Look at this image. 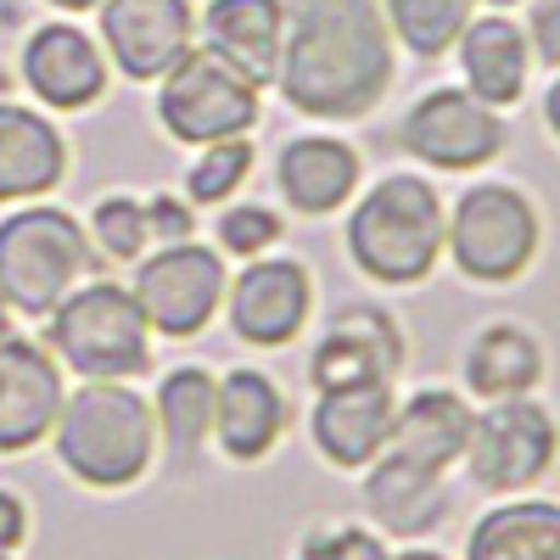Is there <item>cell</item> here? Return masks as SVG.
Returning <instances> with one entry per match:
<instances>
[{
    "label": "cell",
    "instance_id": "obj_40",
    "mask_svg": "<svg viewBox=\"0 0 560 560\" xmlns=\"http://www.w3.org/2000/svg\"><path fill=\"white\" fill-rule=\"evenodd\" d=\"M0 560H12V555H0Z\"/></svg>",
    "mask_w": 560,
    "mask_h": 560
},
{
    "label": "cell",
    "instance_id": "obj_19",
    "mask_svg": "<svg viewBox=\"0 0 560 560\" xmlns=\"http://www.w3.org/2000/svg\"><path fill=\"white\" fill-rule=\"evenodd\" d=\"M359 168L364 163H359V152L348 147V140H337V135H298L275 158V185H280V197H287L292 213L325 219V213H337L359 191Z\"/></svg>",
    "mask_w": 560,
    "mask_h": 560
},
{
    "label": "cell",
    "instance_id": "obj_35",
    "mask_svg": "<svg viewBox=\"0 0 560 560\" xmlns=\"http://www.w3.org/2000/svg\"><path fill=\"white\" fill-rule=\"evenodd\" d=\"M544 124H549L555 147H560V68H555V79H549V90H544Z\"/></svg>",
    "mask_w": 560,
    "mask_h": 560
},
{
    "label": "cell",
    "instance_id": "obj_10",
    "mask_svg": "<svg viewBox=\"0 0 560 560\" xmlns=\"http://www.w3.org/2000/svg\"><path fill=\"white\" fill-rule=\"evenodd\" d=\"M560 454V427L555 415L527 393V398H499L471 420V443H465V471L488 493H527L533 482L549 477Z\"/></svg>",
    "mask_w": 560,
    "mask_h": 560
},
{
    "label": "cell",
    "instance_id": "obj_39",
    "mask_svg": "<svg viewBox=\"0 0 560 560\" xmlns=\"http://www.w3.org/2000/svg\"><path fill=\"white\" fill-rule=\"evenodd\" d=\"M477 7H493V12H504V7H527V0H477Z\"/></svg>",
    "mask_w": 560,
    "mask_h": 560
},
{
    "label": "cell",
    "instance_id": "obj_8",
    "mask_svg": "<svg viewBox=\"0 0 560 560\" xmlns=\"http://www.w3.org/2000/svg\"><path fill=\"white\" fill-rule=\"evenodd\" d=\"M129 292L147 314V325L158 337H202L208 319L224 308V292H230V275H224V258L219 247H202V242H168L158 253H147L135 264V280Z\"/></svg>",
    "mask_w": 560,
    "mask_h": 560
},
{
    "label": "cell",
    "instance_id": "obj_30",
    "mask_svg": "<svg viewBox=\"0 0 560 560\" xmlns=\"http://www.w3.org/2000/svg\"><path fill=\"white\" fill-rule=\"evenodd\" d=\"M219 253H236V258H264L275 242H280V213L264 208V202H224L219 213Z\"/></svg>",
    "mask_w": 560,
    "mask_h": 560
},
{
    "label": "cell",
    "instance_id": "obj_34",
    "mask_svg": "<svg viewBox=\"0 0 560 560\" xmlns=\"http://www.w3.org/2000/svg\"><path fill=\"white\" fill-rule=\"evenodd\" d=\"M337 560H387V544L364 527H337Z\"/></svg>",
    "mask_w": 560,
    "mask_h": 560
},
{
    "label": "cell",
    "instance_id": "obj_3",
    "mask_svg": "<svg viewBox=\"0 0 560 560\" xmlns=\"http://www.w3.org/2000/svg\"><path fill=\"white\" fill-rule=\"evenodd\" d=\"M57 459L84 488H129L152 471L158 454V415L124 382H84L62 398L57 415Z\"/></svg>",
    "mask_w": 560,
    "mask_h": 560
},
{
    "label": "cell",
    "instance_id": "obj_13",
    "mask_svg": "<svg viewBox=\"0 0 560 560\" xmlns=\"http://www.w3.org/2000/svg\"><path fill=\"white\" fill-rule=\"evenodd\" d=\"M230 331L247 348H287L314 314V275L298 258H253L230 280Z\"/></svg>",
    "mask_w": 560,
    "mask_h": 560
},
{
    "label": "cell",
    "instance_id": "obj_28",
    "mask_svg": "<svg viewBox=\"0 0 560 560\" xmlns=\"http://www.w3.org/2000/svg\"><path fill=\"white\" fill-rule=\"evenodd\" d=\"M253 174V140H213V147H197V163L185 174V202L197 208H224L230 197L247 185Z\"/></svg>",
    "mask_w": 560,
    "mask_h": 560
},
{
    "label": "cell",
    "instance_id": "obj_29",
    "mask_svg": "<svg viewBox=\"0 0 560 560\" xmlns=\"http://www.w3.org/2000/svg\"><path fill=\"white\" fill-rule=\"evenodd\" d=\"M84 230H90V247H96L102 258H113V264H140L147 258V242H152L147 202H135V197L96 202V213H90Z\"/></svg>",
    "mask_w": 560,
    "mask_h": 560
},
{
    "label": "cell",
    "instance_id": "obj_24",
    "mask_svg": "<svg viewBox=\"0 0 560 560\" xmlns=\"http://www.w3.org/2000/svg\"><path fill=\"white\" fill-rule=\"evenodd\" d=\"M465 387H471L482 404L499 398H527L544 382V342L516 319L482 325V331L465 342Z\"/></svg>",
    "mask_w": 560,
    "mask_h": 560
},
{
    "label": "cell",
    "instance_id": "obj_37",
    "mask_svg": "<svg viewBox=\"0 0 560 560\" xmlns=\"http://www.w3.org/2000/svg\"><path fill=\"white\" fill-rule=\"evenodd\" d=\"M387 560H448V555H438V549H404V555H387Z\"/></svg>",
    "mask_w": 560,
    "mask_h": 560
},
{
    "label": "cell",
    "instance_id": "obj_17",
    "mask_svg": "<svg viewBox=\"0 0 560 560\" xmlns=\"http://www.w3.org/2000/svg\"><path fill=\"white\" fill-rule=\"evenodd\" d=\"M454 57H459V79L477 102L488 107H516L527 96V79H533V45H527V28L504 12H488V18H471L465 34L454 39Z\"/></svg>",
    "mask_w": 560,
    "mask_h": 560
},
{
    "label": "cell",
    "instance_id": "obj_4",
    "mask_svg": "<svg viewBox=\"0 0 560 560\" xmlns=\"http://www.w3.org/2000/svg\"><path fill=\"white\" fill-rule=\"evenodd\" d=\"M45 337L57 364L84 382H129L152 364V325L118 280H79L45 314Z\"/></svg>",
    "mask_w": 560,
    "mask_h": 560
},
{
    "label": "cell",
    "instance_id": "obj_11",
    "mask_svg": "<svg viewBox=\"0 0 560 560\" xmlns=\"http://www.w3.org/2000/svg\"><path fill=\"white\" fill-rule=\"evenodd\" d=\"M404 359H409V342L398 331V319L376 303H348L325 319V331L308 353V382H314V393L398 382Z\"/></svg>",
    "mask_w": 560,
    "mask_h": 560
},
{
    "label": "cell",
    "instance_id": "obj_14",
    "mask_svg": "<svg viewBox=\"0 0 560 560\" xmlns=\"http://www.w3.org/2000/svg\"><path fill=\"white\" fill-rule=\"evenodd\" d=\"M28 96H39L51 113H79L107 96V51L79 23H45L28 34L18 62Z\"/></svg>",
    "mask_w": 560,
    "mask_h": 560
},
{
    "label": "cell",
    "instance_id": "obj_23",
    "mask_svg": "<svg viewBox=\"0 0 560 560\" xmlns=\"http://www.w3.org/2000/svg\"><path fill=\"white\" fill-rule=\"evenodd\" d=\"M364 504H370V516L382 522V533L420 538L448 516V488H443V471L382 454V459L364 465Z\"/></svg>",
    "mask_w": 560,
    "mask_h": 560
},
{
    "label": "cell",
    "instance_id": "obj_21",
    "mask_svg": "<svg viewBox=\"0 0 560 560\" xmlns=\"http://www.w3.org/2000/svg\"><path fill=\"white\" fill-rule=\"evenodd\" d=\"M471 420L477 409L465 404L448 387H420L398 404L393 415V438L387 454L409 459V465H427V471H448L454 459H465V443H471Z\"/></svg>",
    "mask_w": 560,
    "mask_h": 560
},
{
    "label": "cell",
    "instance_id": "obj_26",
    "mask_svg": "<svg viewBox=\"0 0 560 560\" xmlns=\"http://www.w3.org/2000/svg\"><path fill=\"white\" fill-rule=\"evenodd\" d=\"M213 398H219V382L202 364H179L163 376L152 415H158V432L174 454H197L213 438Z\"/></svg>",
    "mask_w": 560,
    "mask_h": 560
},
{
    "label": "cell",
    "instance_id": "obj_20",
    "mask_svg": "<svg viewBox=\"0 0 560 560\" xmlns=\"http://www.w3.org/2000/svg\"><path fill=\"white\" fill-rule=\"evenodd\" d=\"M68 174V140L39 107L0 102V202H39Z\"/></svg>",
    "mask_w": 560,
    "mask_h": 560
},
{
    "label": "cell",
    "instance_id": "obj_6",
    "mask_svg": "<svg viewBox=\"0 0 560 560\" xmlns=\"http://www.w3.org/2000/svg\"><path fill=\"white\" fill-rule=\"evenodd\" d=\"M96 264L90 230L51 208V202H23L18 213L0 219V298L18 314L45 319Z\"/></svg>",
    "mask_w": 560,
    "mask_h": 560
},
{
    "label": "cell",
    "instance_id": "obj_25",
    "mask_svg": "<svg viewBox=\"0 0 560 560\" xmlns=\"http://www.w3.org/2000/svg\"><path fill=\"white\" fill-rule=\"evenodd\" d=\"M465 560H560V504L510 499L471 527Z\"/></svg>",
    "mask_w": 560,
    "mask_h": 560
},
{
    "label": "cell",
    "instance_id": "obj_22",
    "mask_svg": "<svg viewBox=\"0 0 560 560\" xmlns=\"http://www.w3.org/2000/svg\"><path fill=\"white\" fill-rule=\"evenodd\" d=\"M280 432H287V398L264 376V370H230L219 376V398H213V438L230 459H264Z\"/></svg>",
    "mask_w": 560,
    "mask_h": 560
},
{
    "label": "cell",
    "instance_id": "obj_31",
    "mask_svg": "<svg viewBox=\"0 0 560 560\" xmlns=\"http://www.w3.org/2000/svg\"><path fill=\"white\" fill-rule=\"evenodd\" d=\"M527 45L533 62L560 68V0H527Z\"/></svg>",
    "mask_w": 560,
    "mask_h": 560
},
{
    "label": "cell",
    "instance_id": "obj_1",
    "mask_svg": "<svg viewBox=\"0 0 560 560\" xmlns=\"http://www.w3.org/2000/svg\"><path fill=\"white\" fill-rule=\"evenodd\" d=\"M287 39H280L275 84L303 118L348 124L376 113L393 90V51L382 0H280Z\"/></svg>",
    "mask_w": 560,
    "mask_h": 560
},
{
    "label": "cell",
    "instance_id": "obj_18",
    "mask_svg": "<svg viewBox=\"0 0 560 560\" xmlns=\"http://www.w3.org/2000/svg\"><path fill=\"white\" fill-rule=\"evenodd\" d=\"M202 51L247 73L258 90L275 84L280 68V39H287V7L280 0H208L197 18Z\"/></svg>",
    "mask_w": 560,
    "mask_h": 560
},
{
    "label": "cell",
    "instance_id": "obj_2",
    "mask_svg": "<svg viewBox=\"0 0 560 560\" xmlns=\"http://www.w3.org/2000/svg\"><path fill=\"white\" fill-rule=\"evenodd\" d=\"M448 208L427 174H382L348 213V258L376 287H420L443 258Z\"/></svg>",
    "mask_w": 560,
    "mask_h": 560
},
{
    "label": "cell",
    "instance_id": "obj_32",
    "mask_svg": "<svg viewBox=\"0 0 560 560\" xmlns=\"http://www.w3.org/2000/svg\"><path fill=\"white\" fill-rule=\"evenodd\" d=\"M147 224H152V236H163V242H185V236H191V202H185V197H152L147 202Z\"/></svg>",
    "mask_w": 560,
    "mask_h": 560
},
{
    "label": "cell",
    "instance_id": "obj_27",
    "mask_svg": "<svg viewBox=\"0 0 560 560\" xmlns=\"http://www.w3.org/2000/svg\"><path fill=\"white\" fill-rule=\"evenodd\" d=\"M387 28L409 57L438 62L454 51V39L465 34V23L477 18V0H382Z\"/></svg>",
    "mask_w": 560,
    "mask_h": 560
},
{
    "label": "cell",
    "instance_id": "obj_16",
    "mask_svg": "<svg viewBox=\"0 0 560 560\" xmlns=\"http://www.w3.org/2000/svg\"><path fill=\"white\" fill-rule=\"evenodd\" d=\"M393 415H398L393 382L331 387V393H319V398H314L308 432H314V448L331 459L337 471H364L370 459H382V454H387Z\"/></svg>",
    "mask_w": 560,
    "mask_h": 560
},
{
    "label": "cell",
    "instance_id": "obj_33",
    "mask_svg": "<svg viewBox=\"0 0 560 560\" xmlns=\"http://www.w3.org/2000/svg\"><path fill=\"white\" fill-rule=\"evenodd\" d=\"M23 538H28V510H23L18 493L0 488V555H12Z\"/></svg>",
    "mask_w": 560,
    "mask_h": 560
},
{
    "label": "cell",
    "instance_id": "obj_5",
    "mask_svg": "<svg viewBox=\"0 0 560 560\" xmlns=\"http://www.w3.org/2000/svg\"><path fill=\"white\" fill-rule=\"evenodd\" d=\"M544 247V213L538 202L510 179L465 185L448 208L443 253L471 287H516Z\"/></svg>",
    "mask_w": 560,
    "mask_h": 560
},
{
    "label": "cell",
    "instance_id": "obj_9",
    "mask_svg": "<svg viewBox=\"0 0 560 560\" xmlns=\"http://www.w3.org/2000/svg\"><path fill=\"white\" fill-rule=\"evenodd\" d=\"M398 147L438 174H477L510 147V124L499 107L477 102L471 90L438 84L398 124Z\"/></svg>",
    "mask_w": 560,
    "mask_h": 560
},
{
    "label": "cell",
    "instance_id": "obj_12",
    "mask_svg": "<svg viewBox=\"0 0 560 560\" xmlns=\"http://www.w3.org/2000/svg\"><path fill=\"white\" fill-rule=\"evenodd\" d=\"M102 51L107 62L152 84L197 45V7L191 0H102Z\"/></svg>",
    "mask_w": 560,
    "mask_h": 560
},
{
    "label": "cell",
    "instance_id": "obj_7",
    "mask_svg": "<svg viewBox=\"0 0 560 560\" xmlns=\"http://www.w3.org/2000/svg\"><path fill=\"white\" fill-rule=\"evenodd\" d=\"M258 84L219 62L213 51L191 45L163 79H158V124L179 147H213V140H242L258 124Z\"/></svg>",
    "mask_w": 560,
    "mask_h": 560
},
{
    "label": "cell",
    "instance_id": "obj_15",
    "mask_svg": "<svg viewBox=\"0 0 560 560\" xmlns=\"http://www.w3.org/2000/svg\"><path fill=\"white\" fill-rule=\"evenodd\" d=\"M62 364L28 337H0V454L51 438L62 415Z\"/></svg>",
    "mask_w": 560,
    "mask_h": 560
},
{
    "label": "cell",
    "instance_id": "obj_38",
    "mask_svg": "<svg viewBox=\"0 0 560 560\" xmlns=\"http://www.w3.org/2000/svg\"><path fill=\"white\" fill-rule=\"evenodd\" d=\"M0 337H12V303L0 298Z\"/></svg>",
    "mask_w": 560,
    "mask_h": 560
},
{
    "label": "cell",
    "instance_id": "obj_36",
    "mask_svg": "<svg viewBox=\"0 0 560 560\" xmlns=\"http://www.w3.org/2000/svg\"><path fill=\"white\" fill-rule=\"evenodd\" d=\"M45 7H57V12H96L102 0H45Z\"/></svg>",
    "mask_w": 560,
    "mask_h": 560
}]
</instances>
